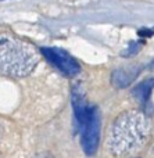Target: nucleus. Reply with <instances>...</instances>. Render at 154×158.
I'll use <instances>...</instances> for the list:
<instances>
[{
  "mask_svg": "<svg viewBox=\"0 0 154 158\" xmlns=\"http://www.w3.org/2000/svg\"><path fill=\"white\" fill-rule=\"evenodd\" d=\"M140 68L139 67H124V68H117L113 72L111 77V82L117 89H122L127 87L138 78Z\"/></svg>",
  "mask_w": 154,
  "mask_h": 158,
  "instance_id": "6",
  "label": "nucleus"
},
{
  "mask_svg": "<svg viewBox=\"0 0 154 158\" xmlns=\"http://www.w3.org/2000/svg\"><path fill=\"white\" fill-rule=\"evenodd\" d=\"M152 67H154V61H153V63H152Z\"/></svg>",
  "mask_w": 154,
  "mask_h": 158,
  "instance_id": "10",
  "label": "nucleus"
},
{
  "mask_svg": "<svg viewBox=\"0 0 154 158\" xmlns=\"http://www.w3.org/2000/svg\"><path fill=\"white\" fill-rule=\"evenodd\" d=\"M142 47V42H133V43H131L129 46H128L127 52L124 53L125 56H131V54H135L136 52H138L139 49Z\"/></svg>",
  "mask_w": 154,
  "mask_h": 158,
  "instance_id": "8",
  "label": "nucleus"
},
{
  "mask_svg": "<svg viewBox=\"0 0 154 158\" xmlns=\"http://www.w3.org/2000/svg\"><path fill=\"white\" fill-rule=\"evenodd\" d=\"M150 132V119L143 111L132 110L122 112L108 129V151L114 157L131 156L146 144Z\"/></svg>",
  "mask_w": 154,
  "mask_h": 158,
  "instance_id": "1",
  "label": "nucleus"
},
{
  "mask_svg": "<svg viewBox=\"0 0 154 158\" xmlns=\"http://www.w3.org/2000/svg\"><path fill=\"white\" fill-rule=\"evenodd\" d=\"M153 87H154V78H150V79L143 81L142 83H139L138 86L132 90L133 97H135V100L138 101L140 106H146L147 104Z\"/></svg>",
  "mask_w": 154,
  "mask_h": 158,
  "instance_id": "7",
  "label": "nucleus"
},
{
  "mask_svg": "<svg viewBox=\"0 0 154 158\" xmlns=\"http://www.w3.org/2000/svg\"><path fill=\"white\" fill-rule=\"evenodd\" d=\"M72 106H74L78 129H81V126L85 123L86 118H88V114H89L90 107L88 106V98H86V94H85V92L82 90V87H81L79 85L74 86V89H72Z\"/></svg>",
  "mask_w": 154,
  "mask_h": 158,
  "instance_id": "5",
  "label": "nucleus"
},
{
  "mask_svg": "<svg viewBox=\"0 0 154 158\" xmlns=\"http://www.w3.org/2000/svg\"><path fill=\"white\" fill-rule=\"evenodd\" d=\"M78 131L81 133V143L85 154L93 156L100 142V114L96 107H90L85 123Z\"/></svg>",
  "mask_w": 154,
  "mask_h": 158,
  "instance_id": "3",
  "label": "nucleus"
},
{
  "mask_svg": "<svg viewBox=\"0 0 154 158\" xmlns=\"http://www.w3.org/2000/svg\"><path fill=\"white\" fill-rule=\"evenodd\" d=\"M40 52L53 65H56L57 69H60L67 77H75V75L79 74V64L65 50L58 49V47H43Z\"/></svg>",
  "mask_w": 154,
  "mask_h": 158,
  "instance_id": "4",
  "label": "nucleus"
},
{
  "mask_svg": "<svg viewBox=\"0 0 154 158\" xmlns=\"http://www.w3.org/2000/svg\"><path fill=\"white\" fill-rule=\"evenodd\" d=\"M35 158H52V156L47 153H43V154H39V156H36Z\"/></svg>",
  "mask_w": 154,
  "mask_h": 158,
  "instance_id": "9",
  "label": "nucleus"
},
{
  "mask_svg": "<svg viewBox=\"0 0 154 158\" xmlns=\"http://www.w3.org/2000/svg\"><path fill=\"white\" fill-rule=\"evenodd\" d=\"M40 53L32 43L11 33H0V74L22 78L32 74Z\"/></svg>",
  "mask_w": 154,
  "mask_h": 158,
  "instance_id": "2",
  "label": "nucleus"
}]
</instances>
